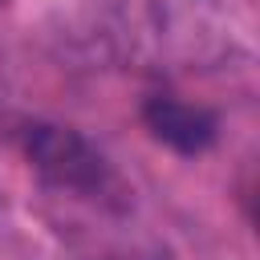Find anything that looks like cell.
<instances>
[{
    "instance_id": "1",
    "label": "cell",
    "mask_w": 260,
    "mask_h": 260,
    "mask_svg": "<svg viewBox=\"0 0 260 260\" xmlns=\"http://www.w3.org/2000/svg\"><path fill=\"white\" fill-rule=\"evenodd\" d=\"M24 154L41 179L73 195H93L110 183V167L102 150L73 126H57V122L24 126Z\"/></svg>"
},
{
    "instance_id": "2",
    "label": "cell",
    "mask_w": 260,
    "mask_h": 260,
    "mask_svg": "<svg viewBox=\"0 0 260 260\" xmlns=\"http://www.w3.org/2000/svg\"><path fill=\"white\" fill-rule=\"evenodd\" d=\"M142 122L146 130L171 146L175 154H203L215 134H219V118L207 110V106H195V102H183L175 93H154L142 102Z\"/></svg>"
},
{
    "instance_id": "3",
    "label": "cell",
    "mask_w": 260,
    "mask_h": 260,
    "mask_svg": "<svg viewBox=\"0 0 260 260\" xmlns=\"http://www.w3.org/2000/svg\"><path fill=\"white\" fill-rule=\"evenodd\" d=\"M0 4H8V0H0Z\"/></svg>"
}]
</instances>
